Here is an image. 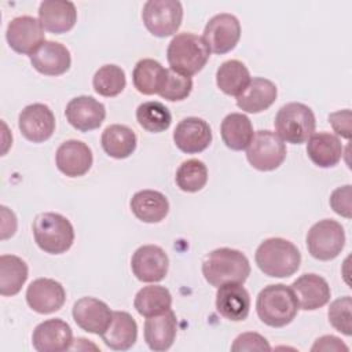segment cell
Instances as JSON below:
<instances>
[{
  "label": "cell",
  "mask_w": 352,
  "mask_h": 352,
  "mask_svg": "<svg viewBox=\"0 0 352 352\" xmlns=\"http://www.w3.org/2000/svg\"><path fill=\"white\" fill-rule=\"evenodd\" d=\"M202 275L214 287L226 283L243 285L250 275V264L242 252L231 248H219L205 256Z\"/></svg>",
  "instance_id": "obj_1"
},
{
  "label": "cell",
  "mask_w": 352,
  "mask_h": 352,
  "mask_svg": "<svg viewBox=\"0 0 352 352\" xmlns=\"http://www.w3.org/2000/svg\"><path fill=\"white\" fill-rule=\"evenodd\" d=\"M254 260L260 271L271 278H289L301 264V253L294 243L283 238H268L256 249Z\"/></svg>",
  "instance_id": "obj_2"
},
{
  "label": "cell",
  "mask_w": 352,
  "mask_h": 352,
  "mask_svg": "<svg viewBox=\"0 0 352 352\" xmlns=\"http://www.w3.org/2000/svg\"><path fill=\"white\" fill-rule=\"evenodd\" d=\"M256 311L264 324L283 327L297 316L298 301L290 286L283 283L268 285L257 296Z\"/></svg>",
  "instance_id": "obj_3"
},
{
  "label": "cell",
  "mask_w": 352,
  "mask_h": 352,
  "mask_svg": "<svg viewBox=\"0 0 352 352\" xmlns=\"http://www.w3.org/2000/svg\"><path fill=\"white\" fill-rule=\"evenodd\" d=\"M209 56L210 50L204 37L187 32L176 34L166 50V59L170 69L188 77L201 72Z\"/></svg>",
  "instance_id": "obj_4"
},
{
  "label": "cell",
  "mask_w": 352,
  "mask_h": 352,
  "mask_svg": "<svg viewBox=\"0 0 352 352\" xmlns=\"http://www.w3.org/2000/svg\"><path fill=\"white\" fill-rule=\"evenodd\" d=\"M34 242L48 254H62L74 242V228L62 214L54 212L40 213L32 224Z\"/></svg>",
  "instance_id": "obj_5"
},
{
  "label": "cell",
  "mask_w": 352,
  "mask_h": 352,
  "mask_svg": "<svg viewBox=\"0 0 352 352\" xmlns=\"http://www.w3.org/2000/svg\"><path fill=\"white\" fill-rule=\"evenodd\" d=\"M276 135L287 143L301 144L315 132V114L304 103L290 102L283 104L275 116Z\"/></svg>",
  "instance_id": "obj_6"
},
{
  "label": "cell",
  "mask_w": 352,
  "mask_h": 352,
  "mask_svg": "<svg viewBox=\"0 0 352 352\" xmlns=\"http://www.w3.org/2000/svg\"><path fill=\"white\" fill-rule=\"evenodd\" d=\"M345 246L344 227L331 219L315 223L307 234V249L309 254L320 261L336 258Z\"/></svg>",
  "instance_id": "obj_7"
},
{
  "label": "cell",
  "mask_w": 352,
  "mask_h": 352,
  "mask_svg": "<svg viewBox=\"0 0 352 352\" xmlns=\"http://www.w3.org/2000/svg\"><path fill=\"white\" fill-rule=\"evenodd\" d=\"M142 19L153 36L168 37L182 25L183 6L177 0H148L143 6Z\"/></svg>",
  "instance_id": "obj_8"
},
{
  "label": "cell",
  "mask_w": 352,
  "mask_h": 352,
  "mask_svg": "<svg viewBox=\"0 0 352 352\" xmlns=\"http://www.w3.org/2000/svg\"><path fill=\"white\" fill-rule=\"evenodd\" d=\"M286 146L283 140L272 131H257L246 148L249 164L261 172H270L279 168L286 158Z\"/></svg>",
  "instance_id": "obj_9"
},
{
  "label": "cell",
  "mask_w": 352,
  "mask_h": 352,
  "mask_svg": "<svg viewBox=\"0 0 352 352\" xmlns=\"http://www.w3.org/2000/svg\"><path fill=\"white\" fill-rule=\"evenodd\" d=\"M6 38L11 50L30 56L45 41V33L37 18L22 15L8 22Z\"/></svg>",
  "instance_id": "obj_10"
},
{
  "label": "cell",
  "mask_w": 352,
  "mask_h": 352,
  "mask_svg": "<svg viewBox=\"0 0 352 352\" xmlns=\"http://www.w3.org/2000/svg\"><path fill=\"white\" fill-rule=\"evenodd\" d=\"M241 38V23L232 14L221 12L209 19L204 29V40L217 55L232 51Z\"/></svg>",
  "instance_id": "obj_11"
},
{
  "label": "cell",
  "mask_w": 352,
  "mask_h": 352,
  "mask_svg": "<svg viewBox=\"0 0 352 352\" xmlns=\"http://www.w3.org/2000/svg\"><path fill=\"white\" fill-rule=\"evenodd\" d=\"M131 268L140 282L155 283L166 276L169 258L162 248L157 245H143L132 254Z\"/></svg>",
  "instance_id": "obj_12"
},
{
  "label": "cell",
  "mask_w": 352,
  "mask_h": 352,
  "mask_svg": "<svg viewBox=\"0 0 352 352\" xmlns=\"http://www.w3.org/2000/svg\"><path fill=\"white\" fill-rule=\"evenodd\" d=\"M55 116L44 103H33L23 107L18 117V126L25 139L33 143L48 140L55 131Z\"/></svg>",
  "instance_id": "obj_13"
},
{
  "label": "cell",
  "mask_w": 352,
  "mask_h": 352,
  "mask_svg": "<svg viewBox=\"0 0 352 352\" xmlns=\"http://www.w3.org/2000/svg\"><path fill=\"white\" fill-rule=\"evenodd\" d=\"M66 301L60 282L51 278H37L26 289V302L37 314L48 315L59 311Z\"/></svg>",
  "instance_id": "obj_14"
},
{
  "label": "cell",
  "mask_w": 352,
  "mask_h": 352,
  "mask_svg": "<svg viewBox=\"0 0 352 352\" xmlns=\"http://www.w3.org/2000/svg\"><path fill=\"white\" fill-rule=\"evenodd\" d=\"M72 327L62 319H48L38 323L32 334L33 348L38 352H62L72 349Z\"/></svg>",
  "instance_id": "obj_15"
},
{
  "label": "cell",
  "mask_w": 352,
  "mask_h": 352,
  "mask_svg": "<svg viewBox=\"0 0 352 352\" xmlns=\"http://www.w3.org/2000/svg\"><path fill=\"white\" fill-rule=\"evenodd\" d=\"M65 116L73 128L80 132H88L102 125L106 118V107L95 98L81 95L66 104Z\"/></svg>",
  "instance_id": "obj_16"
},
{
  "label": "cell",
  "mask_w": 352,
  "mask_h": 352,
  "mask_svg": "<svg viewBox=\"0 0 352 352\" xmlns=\"http://www.w3.org/2000/svg\"><path fill=\"white\" fill-rule=\"evenodd\" d=\"M176 147L186 154L204 151L212 143V129L209 124L199 117L183 118L173 131Z\"/></svg>",
  "instance_id": "obj_17"
},
{
  "label": "cell",
  "mask_w": 352,
  "mask_h": 352,
  "mask_svg": "<svg viewBox=\"0 0 352 352\" xmlns=\"http://www.w3.org/2000/svg\"><path fill=\"white\" fill-rule=\"evenodd\" d=\"M72 315L80 329L100 336L109 327L113 312L102 300L95 297H82L74 302Z\"/></svg>",
  "instance_id": "obj_18"
},
{
  "label": "cell",
  "mask_w": 352,
  "mask_h": 352,
  "mask_svg": "<svg viewBox=\"0 0 352 352\" xmlns=\"http://www.w3.org/2000/svg\"><path fill=\"white\" fill-rule=\"evenodd\" d=\"M94 155L88 144L70 139L63 142L55 154L56 168L67 177L84 176L92 166Z\"/></svg>",
  "instance_id": "obj_19"
},
{
  "label": "cell",
  "mask_w": 352,
  "mask_h": 352,
  "mask_svg": "<svg viewBox=\"0 0 352 352\" xmlns=\"http://www.w3.org/2000/svg\"><path fill=\"white\" fill-rule=\"evenodd\" d=\"M298 301V308L315 311L326 305L331 297V290L324 278L316 274H302L290 286Z\"/></svg>",
  "instance_id": "obj_20"
},
{
  "label": "cell",
  "mask_w": 352,
  "mask_h": 352,
  "mask_svg": "<svg viewBox=\"0 0 352 352\" xmlns=\"http://www.w3.org/2000/svg\"><path fill=\"white\" fill-rule=\"evenodd\" d=\"M216 309L231 322L245 320L250 311V296L242 283L221 285L216 293Z\"/></svg>",
  "instance_id": "obj_21"
},
{
  "label": "cell",
  "mask_w": 352,
  "mask_h": 352,
  "mask_svg": "<svg viewBox=\"0 0 352 352\" xmlns=\"http://www.w3.org/2000/svg\"><path fill=\"white\" fill-rule=\"evenodd\" d=\"M38 21L54 34L66 33L77 22L76 6L67 0H44L38 7Z\"/></svg>",
  "instance_id": "obj_22"
},
{
  "label": "cell",
  "mask_w": 352,
  "mask_h": 352,
  "mask_svg": "<svg viewBox=\"0 0 352 352\" xmlns=\"http://www.w3.org/2000/svg\"><path fill=\"white\" fill-rule=\"evenodd\" d=\"M32 66L44 76H60L70 69V51L58 41L45 40L30 55Z\"/></svg>",
  "instance_id": "obj_23"
},
{
  "label": "cell",
  "mask_w": 352,
  "mask_h": 352,
  "mask_svg": "<svg viewBox=\"0 0 352 352\" xmlns=\"http://www.w3.org/2000/svg\"><path fill=\"white\" fill-rule=\"evenodd\" d=\"M176 333L177 319L172 308L164 314L146 318L144 341L151 351L164 352L169 349L176 338Z\"/></svg>",
  "instance_id": "obj_24"
},
{
  "label": "cell",
  "mask_w": 352,
  "mask_h": 352,
  "mask_svg": "<svg viewBox=\"0 0 352 352\" xmlns=\"http://www.w3.org/2000/svg\"><path fill=\"white\" fill-rule=\"evenodd\" d=\"M103 342L114 351H128L138 338V324L131 314L114 311L109 327L100 334Z\"/></svg>",
  "instance_id": "obj_25"
},
{
  "label": "cell",
  "mask_w": 352,
  "mask_h": 352,
  "mask_svg": "<svg viewBox=\"0 0 352 352\" xmlns=\"http://www.w3.org/2000/svg\"><path fill=\"white\" fill-rule=\"evenodd\" d=\"M278 96L276 85L263 77L250 80L246 89L236 96V106L246 113L257 114L267 110Z\"/></svg>",
  "instance_id": "obj_26"
},
{
  "label": "cell",
  "mask_w": 352,
  "mask_h": 352,
  "mask_svg": "<svg viewBox=\"0 0 352 352\" xmlns=\"http://www.w3.org/2000/svg\"><path fill=\"white\" fill-rule=\"evenodd\" d=\"M129 208L135 217L143 223H160L169 212L168 198L155 190H140L133 194Z\"/></svg>",
  "instance_id": "obj_27"
},
{
  "label": "cell",
  "mask_w": 352,
  "mask_h": 352,
  "mask_svg": "<svg viewBox=\"0 0 352 352\" xmlns=\"http://www.w3.org/2000/svg\"><path fill=\"white\" fill-rule=\"evenodd\" d=\"M309 160L319 168H333L342 157L341 140L330 132H314L307 143Z\"/></svg>",
  "instance_id": "obj_28"
},
{
  "label": "cell",
  "mask_w": 352,
  "mask_h": 352,
  "mask_svg": "<svg viewBox=\"0 0 352 352\" xmlns=\"http://www.w3.org/2000/svg\"><path fill=\"white\" fill-rule=\"evenodd\" d=\"M220 133L224 144L234 151L248 148L254 136L249 117L242 113L227 114L221 121Z\"/></svg>",
  "instance_id": "obj_29"
},
{
  "label": "cell",
  "mask_w": 352,
  "mask_h": 352,
  "mask_svg": "<svg viewBox=\"0 0 352 352\" xmlns=\"http://www.w3.org/2000/svg\"><path fill=\"white\" fill-rule=\"evenodd\" d=\"M104 153L116 160L128 158L136 148V133L126 125L113 124L104 128L100 138Z\"/></svg>",
  "instance_id": "obj_30"
},
{
  "label": "cell",
  "mask_w": 352,
  "mask_h": 352,
  "mask_svg": "<svg viewBox=\"0 0 352 352\" xmlns=\"http://www.w3.org/2000/svg\"><path fill=\"white\" fill-rule=\"evenodd\" d=\"M29 275L28 264L18 256H0V294L4 297L15 296L21 292Z\"/></svg>",
  "instance_id": "obj_31"
},
{
  "label": "cell",
  "mask_w": 352,
  "mask_h": 352,
  "mask_svg": "<svg viewBox=\"0 0 352 352\" xmlns=\"http://www.w3.org/2000/svg\"><path fill=\"white\" fill-rule=\"evenodd\" d=\"M248 67L236 59L223 62L216 72V84L228 96H239L250 82Z\"/></svg>",
  "instance_id": "obj_32"
},
{
  "label": "cell",
  "mask_w": 352,
  "mask_h": 352,
  "mask_svg": "<svg viewBox=\"0 0 352 352\" xmlns=\"http://www.w3.org/2000/svg\"><path fill=\"white\" fill-rule=\"evenodd\" d=\"M133 307L144 318L155 316L170 309L172 294L166 287L160 285L144 286L136 293Z\"/></svg>",
  "instance_id": "obj_33"
},
{
  "label": "cell",
  "mask_w": 352,
  "mask_h": 352,
  "mask_svg": "<svg viewBox=\"0 0 352 352\" xmlns=\"http://www.w3.org/2000/svg\"><path fill=\"white\" fill-rule=\"evenodd\" d=\"M166 69L158 60L146 58L140 59L132 72V81L135 88L143 95L158 94L164 82Z\"/></svg>",
  "instance_id": "obj_34"
},
{
  "label": "cell",
  "mask_w": 352,
  "mask_h": 352,
  "mask_svg": "<svg viewBox=\"0 0 352 352\" xmlns=\"http://www.w3.org/2000/svg\"><path fill=\"white\" fill-rule=\"evenodd\" d=\"M136 121L147 132L160 133L170 126L172 116L169 109L161 102L148 100L138 106Z\"/></svg>",
  "instance_id": "obj_35"
},
{
  "label": "cell",
  "mask_w": 352,
  "mask_h": 352,
  "mask_svg": "<svg viewBox=\"0 0 352 352\" xmlns=\"http://www.w3.org/2000/svg\"><path fill=\"white\" fill-rule=\"evenodd\" d=\"M92 85L95 92L100 96L114 98L120 95L126 85L125 72L117 65H103L94 74Z\"/></svg>",
  "instance_id": "obj_36"
},
{
  "label": "cell",
  "mask_w": 352,
  "mask_h": 352,
  "mask_svg": "<svg viewBox=\"0 0 352 352\" xmlns=\"http://www.w3.org/2000/svg\"><path fill=\"white\" fill-rule=\"evenodd\" d=\"M176 184L184 192L201 191L208 183V168L201 160H187L176 170Z\"/></svg>",
  "instance_id": "obj_37"
},
{
  "label": "cell",
  "mask_w": 352,
  "mask_h": 352,
  "mask_svg": "<svg viewBox=\"0 0 352 352\" xmlns=\"http://www.w3.org/2000/svg\"><path fill=\"white\" fill-rule=\"evenodd\" d=\"M192 89V80L188 76L180 74L170 67L166 69V74L158 95L169 102L184 100Z\"/></svg>",
  "instance_id": "obj_38"
},
{
  "label": "cell",
  "mask_w": 352,
  "mask_h": 352,
  "mask_svg": "<svg viewBox=\"0 0 352 352\" xmlns=\"http://www.w3.org/2000/svg\"><path fill=\"white\" fill-rule=\"evenodd\" d=\"M352 298L349 296L340 297L334 300L327 311L330 324L340 333L345 336L352 334Z\"/></svg>",
  "instance_id": "obj_39"
},
{
  "label": "cell",
  "mask_w": 352,
  "mask_h": 352,
  "mask_svg": "<svg viewBox=\"0 0 352 352\" xmlns=\"http://www.w3.org/2000/svg\"><path fill=\"white\" fill-rule=\"evenodd\" d=\"M231 351L232 352H252V351H271V346L268 344V341L258 333H253V331H248V333H242L239 334L232 345H231Z\"/></svg>",
  "instance_id": "obj_40"
},
{
  "label": "cell",
  "mask_w": 352,
  "mask_h": 352,
  "mask_svg": "<svg viewBox=\"0 0 352 352\" xmlns=\"http://www.w3.org/2000/svg\"><path fill=\"white\" fill-rule=\"evenodd\" d=\"M330 206L331 209L346 219L352 216V204H351V184L336 188L330 195Z\"/></svg>",
  "instance_id": "obj_41"
},
{
  "label": "cell",
  "mask_w": 352,
  "mask_h": 352,
  "mask_svg": "<svg viewBox=\"0 0 352 352\" xmlns=\"http://www.w3.org/2000/svg\"><path fill=\"white\" fill-rule=\"evenodd\" d=\"M329 122L341 138H345V139L351 138V110L349 109L331 113L329 116Z\"/></svg>",
  "instance_id": "obj_42"
},
{
  "label": "cell",
  "mask_w": 352,
  "mask_h": 352,
  "mask_svg": "<svg viewBox=\"0 0 352 352\" xmlns=\"http://www.w3.org/2000/svg\"><path fill=\"white\" fill-rule=\"evenodd\" d=\"M349 348L334 336H323L315 341L311 351H348Z\"/></svg>",
  "instance_id": "obj_43"
}]
</instances>
